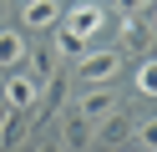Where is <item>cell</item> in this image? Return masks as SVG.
Masks as SVG:
<instances>
[{"label": "cell", "instance_id": "obj_17", "mask_svg": "<svg viewBox=\"0 0 157 152\" xmlns=\"http://www.w3.org/2000/svg\"><path fill=\"white\" fill-rule=\"evenodd\" d=\"M147 20H152V30H157V0H152V10H147Z\"/></svg>", "mask_w": 157, "mask_h": 152}, {"label": "cell", "instance_id": "obj_15", "mask_svg": "<svg viewBox=\"0 0 157 152\" xmlns=\"http://www.w3.org/2000/svg\"><path fill=\"white\" fill-rule=\"evenodd\" d=\"M117 10H122V15H147V10H152V0H112Z\"/></svg>", "mask_w": 157, "mask_h": 152}, {"label": "cell", "instance_id": "obj_6", "mask_svg": "<svg viewBox=\"0 0 157 152\" xmlns=\"http://www.w3.org/2000/svg\"><path fill=\"white\" fill-rule=\"evenodd\" d=\"M152 20L147 15H122V51H132V56H147L152 51Z\"/></svg>", "mask_w": 157, "mask_h": 152}, {"label": "cell", "instance_id": "obj_8", "mask_svg": "<svg viewBox=\"0 0 157 152\" xmlns=\"http://www.w3.org/2000/svg\"><path fill=\"white\" fill-rule=\"evenodd\" d=\"M25 51H31V41H25L21 30H0V71L25 66Z\"/></svg>", "mask_w": 157, "mask_h": 152}, {"label": "cell", "instance_id": "obj_11", "mask_svg": "<svg viewBox=\"0 0 157 152\" xmlns=\"http://www.w3.org/2000/svg\"><path fill=\"white\" fill-rule=\"evenodd\" d=\"M51 51H56V56H76V61H81L86 51H91V41H86V36H71L66 25H56V41H51Z\"/></svg>", "mask_w": 157, "mask_h": 152}, {"label": "cell", "instance_id": "obj_19", "mask_svg": "<svg viewBox=\"0 0 157 152\" xmlns=\"http://www.w3.org/2000/svg\"><path fill=\"white\" fill-rule=\"evenodd\" d=\"M137 152H142V147H137Z\"/></svg>", "mask_w": 157, "mask_h": 152}, {"label": "cell", "instance_id": "obj_7", "mask_svg": "<svg viewBox=\"0 0 157 152\" xmlns=\"http://www.w3.org/2000/svg\"><path fill=\"white\" fill-rule=\"evenodd\" d=\"M31 127H36V122H31V111H5V122H0V147H5V152H15L25 137H31Z\"/></svg>", "mask_w": 157, "mask_h": 152}, {"label": "cell", "instance_id": "obj_2", "mask_svg": "<svg viewBox=\"0 0 157 152\" xmlns=\"http://www.w3.org/2000/svg\"><path fill=\"white\" fill-rule=\"evenodd\" d=\"M0 101H5L10 111H36V101H41V81H36L25 66H15L10 76H5V86H0Z\"/></svg>", "mask_w": 157, "mask_h": 152}, {"label": "cell", "instance_id": "obj_9", "mask_svg": "<svg viewBox=\"0 0 157 152\" xmlns=\"http://www.w3.org/2000/svg\"><path fill=\"white\" fill-rule=\"evenodd\" d=\"M91 137H96V127H91L86 117H66V127H61V147H66V152H86Z\"/></svg>", "mask_w": 157, "mask_h": 152}, {"label": "cell", "instance_id": "obj_3", "mask_svg": "<svg viewBox=\"0 0 157 152\" xmlns=\"http://www.w3.org/2000/svg\"><path fill=\"white\" fill-rule=\"evenodd\" d=\"M117 71H122V51H117V46H106V51H86V56L76 61V76L91 81V86H106Z\"/></svg>", "mask_w": 157, "mask_h": 152}, {"label": "cell", "instance_id": "obj_12", "mask_svg": "<svg viewBox=\"0 0 157 152\" xmlns=\"http://www.w3.org/2000/svg\"><path fill=\"white\" fill-rule=\"evenodd\" d=\"M132 86H137V96H157V56H142V61H137Z\"/></svg>", "mask_w": 157, "mask_h": 152}, {"label": "cell", "instance_id": "obj_14", "mask_svg": "<svg viewBox=\"0 0 157 152\" xmlns=\"http://www.w3.org/2000/svg\"><path fill=\"white\" fill-rule=\"evenodd\" d=\"M132 137H137L142 152H157V117H137L132 122Z\"/></svg>", "mask_w": 157, "mask_h": 152}, {"label": "cell", "instance_id": "obj_18", "mask_svg": "<svg viewBox=\"0 0 157 152\" xmlns=\"http://www.w3.org/2000/svg\"><path fill=\"white\" fill-rule=\"evenodd\" d=\"M5 111H10V107H5V101H0V122H5Z\"/></svg>", "mask_w": 157, "mask_h": 152}, {"label": "cell", "instance_id": "obj_13", "mask_svg": "<svg viewBox=\"0 0 157 152\" xmlns=\"http://www.w3.org/2000/svg\"><path fill=\"white\" fill-rule=\"evenodd\" d=\"M127 132H132V122H127L122 111H112V117H106V122H96V137H101L106 147H112V142H122Z\"/></svg>", "mask_w": 157, "mask_h": 152}, {"label": "cell", "instance_id": "obj_1", "mask_svg": "<svg viewBox=\"0 0 157 152\" xmlns=\"http://www.w3.org/2000/svg\"><path fill=\"white\" fill-rule=\"evenodd\" d=\"M106 20H112V15H106V5H101V0H76L71 10H61V25L71 30V36H86V41H91V36H101V30H106Z\"/></svg>", "mask_w": 157, "mask_h": 152}, {"label": "cell", "instance_id": "obj_10", "mask_svg": "<svg viewBox=\"0 0 157 152\" xmlns=\"http://www.w3.org/2000/svg\"><path fill=\"white\" fill-rule=\"evenodd\" d=\"M25 61H31V76L41 81V86H46V81H56V76H61V71H56V61H61V56H56L51 46H36V51H25Z\"/></svg>", "mask_w": 157, "mask_h": 152}, {"label": "cell", "instance_id": "obj_5", "mask_svg": "<svg viewBox=\"0 0 157 152\" xmlns=\"http://www.w3.org/2000/svg\"><path fill=\"white\" fill-rule=\"evenodd\" d=\"M21 25L25 30H56L61 25V0H25L21 5Z\"/></svg>", "mask_w": 157, "mask_h": 152}, {"label": "cell", "instance_id": "obj_4", "mask_svg": "<svg viewBox=\"0 0 157 152\" xmlns=\"http://www.w3.org/2000/svg\"><path fill=\"white\" fill-rule=\"evenodd\" d=\"M112 111H122V101H117V91H112V86H91L81 101H76V117H86L91 127H96V122H106Z\"/></svg>", "mask_w": 157, "mask_h": 152}, {"label": "cell", "instance_id": "obj_16", "mask_svg": "<svg viewBox=\"0 0 157 152\" xmlns=\"http://www.w3.org/2000/svg\"><path fill=\"white\" fill-rule=\"evenodd\" d=\"M36 152H66V147H61V142H41Z\"/></svg>", "mask_w": 157, "mask_h": 152}]
</instances>
